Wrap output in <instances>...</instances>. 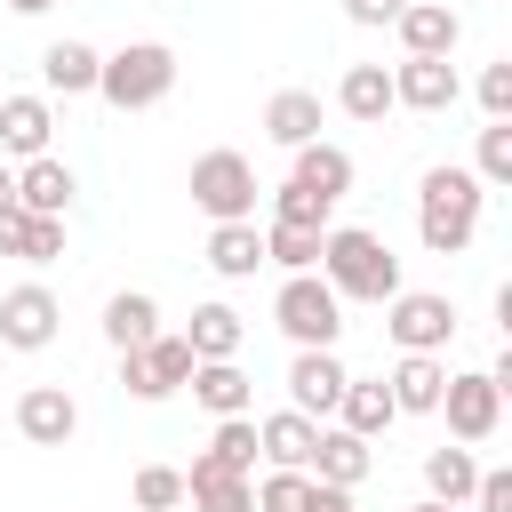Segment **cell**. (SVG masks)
Instances as JSON below:
<instances>
[{
    "mask_svg": "<svg viewBox=\"0 0 512 512\" xmlns=\"http://www.w3.org/2000/svg\"><path fill=\"white\" fill-rule=\"evenodd\" d=\"M328 216H336V208H328V200H312L304 184H280V192H272V224H304V232H328Z\"/></svg>",
    "mask_w": 512,
    "mask_h": 512,
    "instance_id": "36",
    "label": "cell"
},
{
    "mask_svg": "<svg viewBox=\"0 0 512 512\" xmlns=\"http://www.w3.org/2000/svg\"><path fill=\"white\" fill-rule=\"evenodd\" d=\"M320 280L336 288V304H392L400 296V256L384 232L368 224H328L320 240Z\"/></svg>",
    "mask_w": 512,
    "mask_h": 512,
    "instance_id": "1",
    "label": "cell"
},
{
    "mask_svg": "<svg viewBox=\"0 0 512 512\" xmlns=\"http://www.w3.org/2000/svg\"><path fill=\"white\" fill-rule=\"evenodd\" d=\"M216 472H240V480H256V416H216V440L200 448Z\"/></svg>",
    "mask_w": 512,
    "mask_h": 512,
    "instance_id": "31",
    "label": "cell"
},
{
    "mask_svg": "<svg viewBox=\"0 0 512 512\" xmlns=\"http://www.w3.org/2000/svg\"><path fill=\"white\" fill-rule=\"evenodd\" d=\"M256 512H312V472H264Z\"/></svg>",
    "mask_w": 512,
    "mask_h": 512,
    "instance_id": "35",
    "label": "cell"
},
{
    "mask_svg": "<svg viewBox=\"0 0 512 512\" xmlns=\"http://www.w3.org/2000/svg\"><path fill=\"white\" fill-rule=\"evenodd\" d=\"M152 336H160V304H152L144 288L104 296V344H112V352H136V344H152Z\"/></svg>",
    "mask_w": 512,
    "mask_h": 512,
    "instance_id": "27",
    "label": "cell"
},
{
    "mask_svg": "<svg viewBox=\"0 0 512 512\" xmlns=\"http://www.w3.org/2000/svg\"><path fill=\"white\" fill-rule=\"evenodd\" d=\"M312 512H352V488H328V480H312Z\"/></svg>",
    "mask_w": 512,
    "mask_h": 512,
    "instance_id": "40",
    "label": "cell"
},
{
    "mask_svg": "<svg viewBox=\"0 0 512 512\" xmlns=\"http://www.w3.org/2000/svg\"><path fill=\"white\" fill-rule=\"evenodd\" d=\"M192 208L208 224H256V168H248V152H232V144L200 152L192 160Z\"/></svg>",
    "mask_w": 512,
    "mask_h": 512,
    "instance_id": "5",
    "label": "cell"
},
{
    "mask_svg": "<svg viewBox=\"0 0 512 512\" xmlns=\"http://www.w3.org/2000/svg\"><path fill=\"white\" fill-rule=\"evenodd\" d=\"M336 424L344 432H360L368 448L400 424V408H392V392H384V376H344V400H336Z\"/></svg>",
    "mask_w": 512,
    "mask_h": 512,
    "instance_id": "21",
    "label": "cell"
},
{
    "mask_svg": "<svg viewBox=\"0 0 512 512\" xmlns=\"http://www.w3.org/2000/svg\"><path fill=\"white\" fill-rule=\"evenodd\" d=\"M208 416H248L256 408V384H248V368L240 360H192V384H184Z\"/></svg>",
    "mask_w": 512,
    "mask_h": 512,
    "instance_id": "20",
    "label": "cell"
},
{
    "mask_svg": "<svg viewBox=\"0 0 512 512\" xmlns=\"http://www.w3.org/2000/svg\"><path fill=\"white\" fill-rule=\"evenodd\" d=\"M288 184H304L312 200H344L352 192V152L344 144H328V136H312V144H296V168H288Z\"/></svg>",
    "mask_w": 512,
    "mask_h": 512,
    "instance_id": "19",
    "label": "cell"
},
{
    "mask_svg": "<svg viewBox=\"0 0 512 512\" xmlns=\"http://www.w3.org/2000/svg\"><path fill=\"white\" fill-rule=\"evenodd\" d=\"M472 176H480L488 192L512 184V120H488V128H480V144H472Z\"/></svg>",
    "mask_w": 512,
    "mask_h": 512,
    "instance_id": "33",
    "label": "cell"
},
{
    "mask_svg": "<svg viewBox=\"0 0 512 512\" xmlns=\"http://www.w3.org/2000/svg\"><path fill=\"white\" fill-rule=\"evenodd\" d=\"M472 96H480V112H488V120H512V56H496V64L472 80Z\"/></svg>",
    "mask_w": 512,
    "mask_h": 512,
    "instance_id": "37",
    "label": "cell"
},
{
    "mask_svg": "<svg viewBox=\"0 0 512 512\" xmlns=\"http://www.w3.org/2000/svg\"><path fill=\"white\" fill-rule=\"evenodd\" d=\"M336 104H344V120H360V128H376L384 112H400V104H392V72H384V64H344Z\"/></svg>",
    "mask_w": 512,
    "mask_h": 512,
    "instance_id": "25",
    "label": "cell"
},
{
    "mask_svg": "<svg viewBox=\"0 0 512 512\" xmlns=\"http://www.w3.org/2000/svg\"><path fill=\"white\" fill-rule=\"evenodd\" d=\"M184 384H192V344H184L176 328H160L152 344L120 352V392H128V400H168V392H184Z\"/></svg>",
    "mask_w": 512,
    "mask_h": 512,
    "instance_id": "7",
    "label": "cell"
},
{
    "mask_svg": "<svg viewBox=\"0 0 512 512\" xmlns=\"http://www.w3.org/2000/svg\"><path fill=\"white\" fill-rule=\"evenodd\" d=\"M96 64H104V56H96L88 40H48V48H40V88H48V96H96Z\"/></svg>",
    "mask_w": 512,
    "mask_h": 512,
    "instance_id": "22",
    "label": "cell"
},
{
    "mask_svg": "<svg viewBox=\"0 0 512 512\" xmlns=\"http://www.w3.org/2000/svg\"><path fill=\"white\" fill-rule=\"evenodd\" d=\"M184 504H192V512H256V480L216 472L208 456H192V472H184Z\"/></svg>",
    "mask_w": 512,
    "mask_h": 512,
    "instance_id": "24",
    "label": "cell"
},
{
    "mask_svg": "<svg viewBox=\"0 0 512 512\" xmlns=\"http://www.w3.org/2000/svg\"><path fill=\"white\" fill-rule=\"evenodd\" d=\"M56 136V104L48 96H0V160H40Z\"/></svg>",
    "mask_w": 512,
    "mask_h": 512,
    "instance_id": "12",
    "label": "cell"
},
{
    "mask_svg": "<svg viewBox=\"0 0 512 512\" xmlns=\"http://www.w3.org/2000/svg\"><path fill=\"white\" fill-rule=\"evenodd\" d=\"M440 8H456V0H440Z\"/></svg>",
    "mask_w": 512,
    "mask_h": 512,
    "instance_id": "44",
    "label": "cell"
},
{
    "mask_svg": "<svg viewBox=\"0 0 512 512\" xmlns=\"http://www.w3.org/2000/svg\"><path fill=\"white\" fill-rule=\"evenodd\" d=\"M392 32H400V56H456L464 16H456V8H440V0H408V8L392 16Z\"/></svg>",
    "mask_w": 512,
    "mask_h": 512,
    "instance_id": "15",
    "label": "cell"
},
{
    "mask_svg": "<svg viewBox=\"0 0 512 512\" xmlns=\"http://www.w3.org/2000/svg\"><path fill=\"white\" fill-rule=\"evenodd\" d=\"M240 336H248V320L232 304H192V328H184L192 360H240Z\"/></svg>",
    "mask_w": 512,
    "mask_h": 512,
    "instance_id": "29",
    "label": "cell"
},
{
    "mask_svg": "<svg viewBox=\"0 0 512 512\" xmlns=\"http://www.w3.org/2000/svg\"><path fill=\"white\" fill-rule=\"evenodd\" d=\"M0 256H16V264H56V256H64V216H24V208H8V216H0Z\"/></svg>",
    "mask_w": 512,
    "mask_h": 512,
    "instance_id": "23",
    "label": "cell"
},
{
    "mask_svg": "<svg viewBox=\"0 0 512 512\" xmlns=\"http://www.w3.org/2000/svg\"><path fill=\"white\" fill-rule=\"evenodd\" d=\"M168 88H176V48L168 40H128L96 64V96L112 112H152V104H168Z\"/></svg>",
    "mask_w": 512,
    "mask_h": 512,
    "instance_id": "3",
    "label": "cell"
},
{
    "mask_svg": "<svg viewBox=\"0 0 512 512\" xmlns=\"http://www.w3.org/2000/svg\"><path fill=\"white\" fill-rule=\"evenodd\" d=\"M456 96H464V80H456L448 56H400L392 64V104H408V112H456Z\"/></svg>",
    "mask_w": 512,
    "mask_h": 512,
    "instance_id": "10",
    "label": "cell"
},
{
    "mask_svg": "<svg viewBox=\"0 0 512 512\" xmlns=\"http://www.w3.org/2000/svg\"><path fill=\"white\" fill-rule=\"evenodd\" d=\"M312 448H320V424H312V416H296V408H272V416L256 424V456H264L272 472H304V464H312Z\"/></svg>",
    "mask_w": 512,
    "mask_h": 512,
    "instance_id": "17",
    "label": "cell"
},
{
    "mask_svg": "<svg viewBox=\"0 0 512 512\" xmlns=\"http://www.w3.org/2000/svg\"><path fill=\"white\" fill-rule=\"evenodd\" d=\"M440 416H448V440H456V448H480V440H496V424H504V384H496L488 368H448Z\"/></svg>",
    "mask_w": 512,
    "mask_h": 512,
    "instance_id": "6",
    "label": "cell"
},
{
    "mask_svg": "<svg viewBox=\"0 0 512 512\" xmlns=\"http://www.w3.org/2000/svg\"><path fill=\"white\" fill-rule=\"evenodd\" d=\"M56 328H64V304H56V288H40V280H16V288L0 296V344H8V352H48V344H56Z\"/></svg>",
    "mask_w": 512,
    "mask_h": 512,
    "instance_id": "9",
    "label": "cell"
},
{
    "mask_svg": "<svg viewBox=\"0 0 512 512\" xmlns=\"http://www.w3.org/2000/svg\"><path fill=\"white\" fill-rule=\"evenodd\" d=\"M8 8H16V16H48L56 0H8Z\"/></svg>",
    "mask_w": 512,
    "mask_h": 512,
    "instance_id": "42",
    "label": "cell"
},
{
    "mask_svg": "<svg viewBox=\"0 0 512 512\" xmlns=\"http://www.w3.org/2000/svg\"><path fill=\"white\" fill-rule=\"evenodd\" d=\"M128 496H136V512H184V472L176 464H144Z\"/></svg>",
    "mask_w": 512,
    "mask_h": 512,
    "instance_id": "34",
    "label": "cell"
},
{
    "mask_svg": "<svg viewBox=\"0 0 512 512\" xmlns=\"http://www.w3.org/2000/svg\"><path fill=\"white\" fill-rule=\"evenodd\" d=\"M480 208H488V184L472 168H424V184H416V240L432 256H464L472 232H480Z\"/></svg>",
    "mask_w": 512,
    "mask_h": 512,
    "instance_id": "2",
    "label": "cell"
},
{
    "mask_svg": "<svg viewBox=\"0 0 512 512\" xmlns=\"http://www.w3.org/2000/svg\"><path fill=\"white\" fill-rule=\"evenodd\" d=\"M464 512H512V472L488 464V472L472 480V504H464Z\"/></svg>",
    "mask_w": 512,
    "mask_h": 512,
    "instance_id": "38",
    "label": "cell"
},
{
    "mask_svg": "<svg viewBox=\"0 0 512 512\" xmlns=\"http://www.w3.org/2000/svg\"><path fill=\"white\" fill-rule=\"evenodd\" d=\"M72 192H80V176H72L56 152H40V160L16 168V208H24V216H72Z\"/></svg>",
    "mask_w": 512,
    "mask_h": 512,
    "instance_id": "16",
    "label": "cell"
},
{
    "mask_svg": "<svg viewBox=\"0 0 512 512\" xmlns=\"http://www.w3.org/2000/svg\"><path fill=\"white\" fill-rule=\"evenodd\" d=\"M472 480H480L472 448H424V496L432 504H472Z\"/></svg>",
    "mask_w": 512,
    "mask_h": 512,
    "instance_id": "30",
    "label": "cell"
},
{
    "mask_svg": "<svg viewBox=\"0 0 512 512\" xmlns=\"http://www.w3.org/2000/svg\"><path fill=\"white\" fill-rule=\"evenodd\" d=\"M272 328H280L296 352H336V336H344V304H336V288H328L320 272H288L280 296H272Z\"/></svg>",
    "mask_w": 512,
    "mask_h": 512,
    "instance_id": "4",
    "label": "cell"
},
{
    "mask_svg": "<svg viewBox=\"0 0 512 512\" xmlns=\"http://www.w3.org/2000/svg\"><path fill=\"white\" fill-rule=\"evenodd\" d=\"M312 480H328V488H360L368 472H376V448L360 440V432H344V424H320V448H312V464H304Z\"/></svg>",
    "mask_w": 512,
    "mask_h": 512,
    "instance_id": "18",
    "label": "cell"
},
{
    "mask_svg": "<svg viewBox=\"0 0 512 512\" xmlns=\"http://www.w3.org/2000/svg\"><path fill=\"white\" fill-rule=\"evenodd\" d=\"M408 512H464V504H432V496H424V504H408Z\"/></svg>",
    "mask_w": 512,
    "mask_h": 512,
    "instance_id": "43",
    "label": "cell"
},
{
    "mask_svg": "<svg viewBox=\"0 0 512 512\" xmlns=\"http://www.w3.org/2000/svg\"><path fill=\"white\" fill-rule=\"evenodd\" d=\"M264 136H272L280 152L312 144V136H320V96H312V88H280V96L264 104Z\"/></svg>",
    "mask_w": 512,
    "mask_h": 512,
    "instance_id": "28",
    "label": "cell"
},
{
    "mask_svg": "<svg viewBox=\"0 0 512 512\" xmlns=\"http://www.w3.org/2000/svg\"><path fill=\"white\" fill-rule=\"evenodd\" d=\"M400 8H408V0H344V16H352V24H392Z\"/></svg>",
    "mask_w": 512,
    "mask_h": 512,
    "instance_id": "39",
    "label": "cell"
},
{
    "mask_svg": "<svg viewBox=\"0 0 512 512\" xmlns=\"http://www.w3.org/2000/svg\"><path fill=\"white\" fill-rule=\"evenodd\" d=\"M384 336H392L400 352H448V336H456V304L432 296V288H400V296L384 304Z\"/></svg>",
    "mask_w": 512,
    "mask_h": 512,
    "instance_id": "8",
    "label": "cell"
},
{
    "mask_svg": "<svg viewBox=\"0 0 512 512\" xmlns=\"http://www.w3.org/2000/svg\"><path fill=\"white\" fill-rule=\"evenodd\" d=\"M8 208H16V168L0 160V216H8Z\"/></svg>",
    "mask_w": 512,
    "mask_h": 512,
    "instance_id": "41",
    "label": "cell"
},
{
    "mask_svg": "<svg viewBox=\"0 0 512 512\" xmlns=\"http://www.w3.org/2000/svg\"><path fill=\"white\" fill-rule=\"evenodd\" d=\"M264 264V224H208V272L216 280H256Z\"/></svg>",
    "mask_w": 512,
    "mask_h": 512,
    "instance_id": "26",
    "label": "cell"
},
{
    "mask_svg": "<svg viewBox=\"0 0 512 512\" xmlns=\"http://www.w3.org/2000/svg\"><path fill=\"white\" fill-rule=\"evenodd\" d=\"M344 376H352V368H344L336 352H296V360H288V408L312 416V424H328L336 400H344Z\"/></svg>",
    "mask_w": 512,
    "mask_h": 512,
    "instance_id": "11",
    "label": "cell"
},
{
    "mask_svg": "<svg viewBox=\"0 0 512 512\" xmlns=\"http://www.w3.org/2000/svg\"><path fill=\"white\" fill-rule=\"evenodd\" d=\"M16 432H24L32 448H64V440L80 432V400H72L64 384H32V392L16 400Z\"/></svg>",
    "mask_w": 512,
    "mask_h": 512,
    "instance_id": "14",
    "label": "cell"
},
{
    "mask_svg": "<svg viewBox=\"0 0 512 512\" xmlns=\"http://www.w3.org/2000/svg\"><path fill=\"white\" fill-rule=\"evenodd\" d=\"M384 392H392V408H400V416H440L448 360H440V352H400V360H392V376H384Z\"/></svg>",
    "mask_w": 512,
    "mask_h": 512,
    "instance_id": "13",
    "label": "cell"
},
{
    "mask_svg": "<svg viewBox=\"0 0 512 512\" xmlns=\"http://www.w3.org/2000/svg\"><path fill=\"white\" fill-rule=\"evenodd\" d=\"M320 240H328V232H304V224H264V264H280V272H320Z\"/></svg>",
    "mask_w": 512,
    "mask_h": 512,
    "instance_id": "32",
    "label": "cell"
}]
</instances>
